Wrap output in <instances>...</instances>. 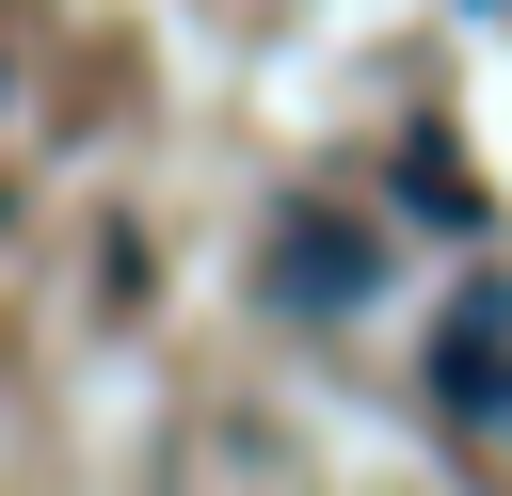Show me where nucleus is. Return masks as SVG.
<instances>
[{
  "label": "nucleus",
  "instance_id": "obj_1",
  "mask_svg": "<svg viewBox=\"0 0 512 496\" xmlns=\"http://www.w3.org/2000/svg\"><path fill=\"white\" fill-rule=\"evenodd\" d=\"M368 272H384V240H368L352 208H288V224H272V288H288V304H368Z\"/></svg>",
  "mask_w": 512,
  "mask_h": 496
},
{
  "label": "nucleus",
  "instance_id": "obj_2",
  "mask_svg": "<svg viewBox=\"0 0 512 496\" xmlns=\"http://www.w3.org/2000/svg\"><path fill=\"white\" fill-rule=\"evenodd\" d=\"M496 336H512V288H464V320H448V352H432V400H448L464 432L512 416V352H496Z\"/></svg>",
  "mask_w": 512,
  "mask_h": 496
}]
</instances>
